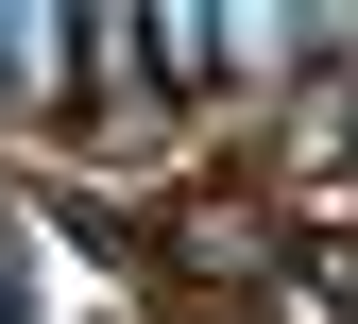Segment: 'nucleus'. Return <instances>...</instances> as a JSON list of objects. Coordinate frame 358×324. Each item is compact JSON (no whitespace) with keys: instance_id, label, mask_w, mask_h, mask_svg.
I'll use <instances>...</instances> for the list:
<instances>
[{"instance_id":"f257e3e1","label":"nucleus","mask_w":358,"mask_h":324,"mask_svg":"<svg viewBox=\"0 0 358 324\" xmlns=\"http://www.w3.org/2000/svg\"><path fill=\"white\" fill-rule=\"evenodd\" d=\"M137 69H154V85H222V69H239V34H222L205 0H154V34H137Z\"/></svg>"},{"instance_id":"f03ea898","label":"nucleus","mask_w":358,"mask_h":324,"mask_svg":"<svg viewBox=\"0 0 358 324\" xmlns=\"http://www.w3.org/2000/svg\"><path fill=\"white\" fill-rule=\"evenodd\" d=\"M0 85H17V103H52V85H69V34H52V0H0Z\"/></svg>"},{"instance_id":"7ed1b4c3","label":"nucleus","mask_w":358,"mask_h":324,"mask_svg":"<svg viewBox=\"0 0 358 324\" xmlns=\"http://www.w3.org/2000/svg\"><path fill=\"white\" fill-rule=\"evenodd\" d=\"M0 324H17V239H0Z\"/></svg>"}]
</instances>
